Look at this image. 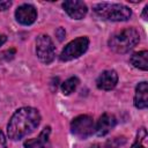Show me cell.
<instances>
[{
    "instance_id": "6da1fadb",
    "label": "cell",
    "mask_w": 148,
    "mask_h": 148,
    "mask_svg": "<svg viewBox=\"0 0 148 148\" xmlns=\"http://www.w3.org/2000/svg\"><path fill=\"white\" fill-rule=\"evenodd\" d=\"M40 123L39 111L31 106L17 109L7 125V134L10 140L17 141L34 132Z\"/></svg>"
},
{
    "instance_id": "7a4b0ae2",
    "label": "cell",
    "mask_w": 148,
    "mask_h": 148,
    "mask_svg": "<svg viewBox=\"0 0 148 148\" xmlns=\"http://www.w3.org/2000/svg\"><path fill=\"white\" fill-rule=\"evenodd\" d=\"M140 40L139 32L134 28H126L113 34L109 39V46L117 53H126Z\"/></svg>"
},
{
    "instance_id": "3957f363",
    "label": "cell",
    "mask_w": 148,
    "mask_h": 148,
    "mask_svg": "<svg viewBox=\"0 0 148 148\" xmlns=\"http://www.w3.org/2000/svg\"><path fill=\"white\" fill-rule=\"evenodd\" d=\"M94 10L99 17L109 21H126L132 15L131 9L121 3L101 2L95 6Z\"/></svg>"
},
{
    "instance_id": "277c9868",
    "label": "cell",
    "mask_w": 148,
    "mask_h": 148,
    "mask_svg": "<svg viewBox=\"0 0 148 148\" xmlns=\"http://www.w3.org/2000/svg\"><path fill=\"white\" fill-rule=\"evenodd\" d=\"M89 46V39L86 36L77 37L73 40H71L61 51L60 53V60L61 61H69L73 59H76L81 57Z\"/></svg>"
},
{
    "instance_id": "5b68a950",
    "label": "cell",
    "mask_w": 148,
    "mask_h": 148,
    "mask_svg": "<svg viewBox=\"0 0 148 148\" xmlns=\"http://www.w3.org/2000/svg\"><path fill=\"white\" fill-rule=\"evenodd\" d=\"M72 133L79 139H87L95 132V124L90 116L80 114L75 117L71 123Z\"/></svg>"
},
{
    "instance_id": "8992f818",
    "label": "cell",
    "mask_w": 148,
    "mask_h": 148,
    "mask_svg": "<svg viewBox=\"0 0 148 148\" xmlns=\"http://www.w3.org/2000/svg\"><path fill=\"white\" fill-rule=\"evenodd\" d=\"M36 53L38 59L44 64H50L53 61L56 56V47L47 35H39L36 39Z\"/></svg>"
},
{
    "instance_id": "52a82bcc",
    "label": "cell",
    "mask_w": 148,
    "mask_h": 148,
    "mask_svg": "<svg viewBox=\"0 0 148 148\" xmlns=\"http://www.w3.org/2000/svg\"><path fill=\"white\" fill-rule=\"evenodd\" d=\"M15 17L18 23L23 25H30L37 18V10L32 5L23 3L18 6L17 9L15 10Z\"/></svg>"
},
{
    "instance_id": "ba28073f",
    "label": "cell",
    "mask_w": 148,
    "mask_h": 148,
    "mask_svg": "<svg viewBox=\"0 0 148 148\" xmlns=\"http://www.w3.org/2000/svg\"><path fill=\"white\" fill-rule=\"evenodd\" d=\"M62 8L74 20H81V18H83L86 16L87 12H88L87 5L83 1H79V0H68V1H65L62 3Z\"/></svg>"
},
{
    "instance_id": "9c48e42d",
    "label": "cell",
    "mask_w": 148,
    "mask_h": 148,
    "mask_svg": "<svg viewBox=\"0 0 148 148\" xmlns=\"http://www.w3.org/2000/svg\"><path fill=\"white\" fill-rule=\"evenodd\" d=\"M118 82V74L113 69H106L102 72L97 80H96V86L98 89L102 90H111L117 86Z\"/></svg>"
},
{
    "instance_id": "30bf717a",
    "label": "cell",
    "mask_w": 148,
    "mask_h": 148,
    "mask_svg": "<svg viewBox=\"0 0 148 148\" xmlns=\"http://www.w3.org/2000/svg\"><path fill=\"white\" fill-rule=\"evenodd\" d=\"M117 124V119L113 114L111 113H103L98 121H97V125L95 127V131L97 133V135L99 136H103L105 134H108Z\"/></svg>"
},
{
    "instance_id": "8fae6325",
    "label": "cell",
    "mask_w": 148,
    "mask_h": 148,
    "mask_svg": "<svg viewBox=\"0 0 148 148\" xmlns=\"http://www.w3.org/2000/svg\"><path fill=\"white\" fill-rule=\"evenodd\" d=\"M134 105L138 109H146L148 105V84L146 81L140 82L135 88Z\"/></svg>"
},
{
    "instance_id": "7c38bea8",
    "label": "cell",
    "mask_w": 148,
    "mask_h": 148,
    "mask_svg": "<svg viewBox=\"0 0 148 148\" xmlns=\"http://www.w3.org/2000/svg\"><path fill=\"white\" fill-rule=\"evenodd\" d=\"M51 133V127L47 126L45 127L38 138L36 139H30L28 141L24 142V147L25 148H46L49 145V136Z\"/></svg>"
},
{
    "instance_id": "4fadbf2b",
    "label": "cell",
    "mask_w": 148,
    "mask_h": 148,
    "mask_svg": "<svg viewBox=\"0 0 148 148\" xmlns=\"http://www.w3.org/2000/svg\"><path fill=\"white\" fill-rule=\"evenodd\" d=\"M147 59H148V51L143 50V51L133 53L130 58V61L135 68L141 69V71H147L148 69V60Z\"/></svg>"
},
{
    "instance_id": "5bb4252c",
    "label": "cell",
    "mask_w": 148,
    "mask_h": 148,
    "mask_svg": "<svg viewBox=\"0 0 148 148\" xmlns=\"http://www.w3.org/2000/svg\"><path fill=\"white\" fill-rule=\"evenodd\" d=\"M79 83H80V81H79V79H77L76 76H72V77L67 79V80L64 81L62 84H61V91H62V94H64V95H69V94H72V92L77 88Z\"/></svg>"
},
{
    "instance_id": "9a60e30c",
    "label": "cell",
    "mask_w": 148,
    "mask_h": 148,
    "mask_svg": "<svg viewBox=\"0 0 148 148\" xmlns=\"http://www.w3.org/2000/svg\"><path fill=\"white\" fill-rule=\"evenodd\" d=\"M146 138H147L146 130H145V128H141V130L138 132V138H136L135 142L132 145L131 148H146V145H143V141H145Z\"/></svg>"
},
{
    "instance_id": "2e32d148",
    "label": "cell",
    "mask_w": 148,
    "mask_h": 148,
    "mask_svg": "<svg viewBox=\"0 0 148 148\" xmlns=\"http://www.w3.org/2000/svg\"><path fill=\"white\" fill-rule=\"evenodd\" d=\"M0 148H7V141L3 132L0 130Z\"/></svg>"
},
{
    "instance_id": "e0dca14e",
    "label": "cell",
    "mask_w": 148,
    "mask_h": 148,
    "mask_svg": "<svg viewBox=\"0 0 148 148\" xmlns=\"http://www.w3.org/2000/svg\"><path fill=\"white\" fill-rule=\"evenodd\" d=\"M12 6V1H0V10H6Z\"/></svg>"
},
{
    "instance_id": "ac0fdd59",
    "label": "cell",
    "mask_w": 148,
    "mask_h": 148,
    "mask_svg": "<svg viewBox=\"0 0 148 148\" xmlns=\"http://www.w3.org/2000/svg\"><path fill=\"white\" fill-rule=\"evenodd\" d=\"M6 39H7V38H6V36H5V35H2V34H0V46L6 42Z\"/></svg>"
},
{
    "instance_id": "d6986e66",
    "label": "cell",
    "mask_w": 148,
    "mask_h": 148,
    "mask_svg": "<svg viewBox=\"0 0 148 148\" xmlns=\"http://www.w3.org/2000/svg\"><path fill=\"white\" fill-rule=\"evenodd\" d=\"M147 9H148V6H146V7L143 8V13H142V17H143V20H147Z\"/></svg>"
},
{
    "instance_id": "ffe728a7",
    "label": "cell",
    "mask_w": 148,
    "mask_h": 148,
    "mask_svg": "<svg viewBox=\"0 0 148 148\" xmlns=\"http://www.w3.org/2000/svg\"><path fill=\"white\" fill-rule=\"evenodd\" d=\"M90 148H102V147H101V146H99L98 143H95V145H92V146H91Z\"/></svg>"
}]
</instances>
